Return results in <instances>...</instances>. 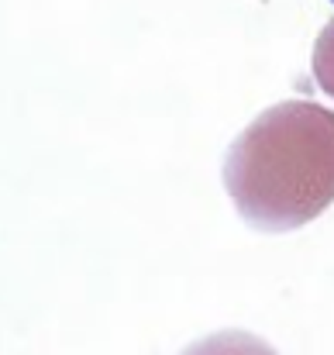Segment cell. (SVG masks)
Instances as JSON below:
<instances>
[{"label":"cell","instance_id":"cell-1","mask_svg":"<svg viewBox=\"0 0 334 355\" xmlns=\"http://www.w3.org/2000/svg\"><path fill=\"white\" fill-rule=\"evenodd\" d=\"M224 190L269 235L321 218L334 204V111L310 101L262 111L224 155Z\"/></svg>","mask_w":334,"mask_h":355},{"label":"cell","instance_id":"cell-2","mask_svg":"<svg viewBox=\"0 0 334 355\" xmlns=\"http://www.w3.org/2000/svg\"><path fill=\"white\" fill-rule=\"evenodd\" d=\"M183 355H276V349L248 331H218L193 342Z\"/></svg>","mask_w":334,"mask_h":355},{"label":"cell","instance_id":"cell-3","mask_svg":"<svg viewBox=\"0 0 334 355\" xmlns=\"http://www.w3.org/2000/svg\"><path fill=\"white\" fill-rule=\"evenodd\" d=\"M314 80L317 87L334 97V21L324 24V31L317 35V45H314Z\"/></svg>","mask_w":334,"mask_h":355},{"label":"cell","instance_id":"cell-4","mask_svg":"<svg viewBox=\"0 0 334 355\" xmlns=\"http://www.w3.org/2000/svg\"><path fill=\"white\" fill-rule=\"evenodd\" d=\"M331 3H334V0H331Z\"/></svg>","mask_w":334,"mask_h":355}]
</instances>
